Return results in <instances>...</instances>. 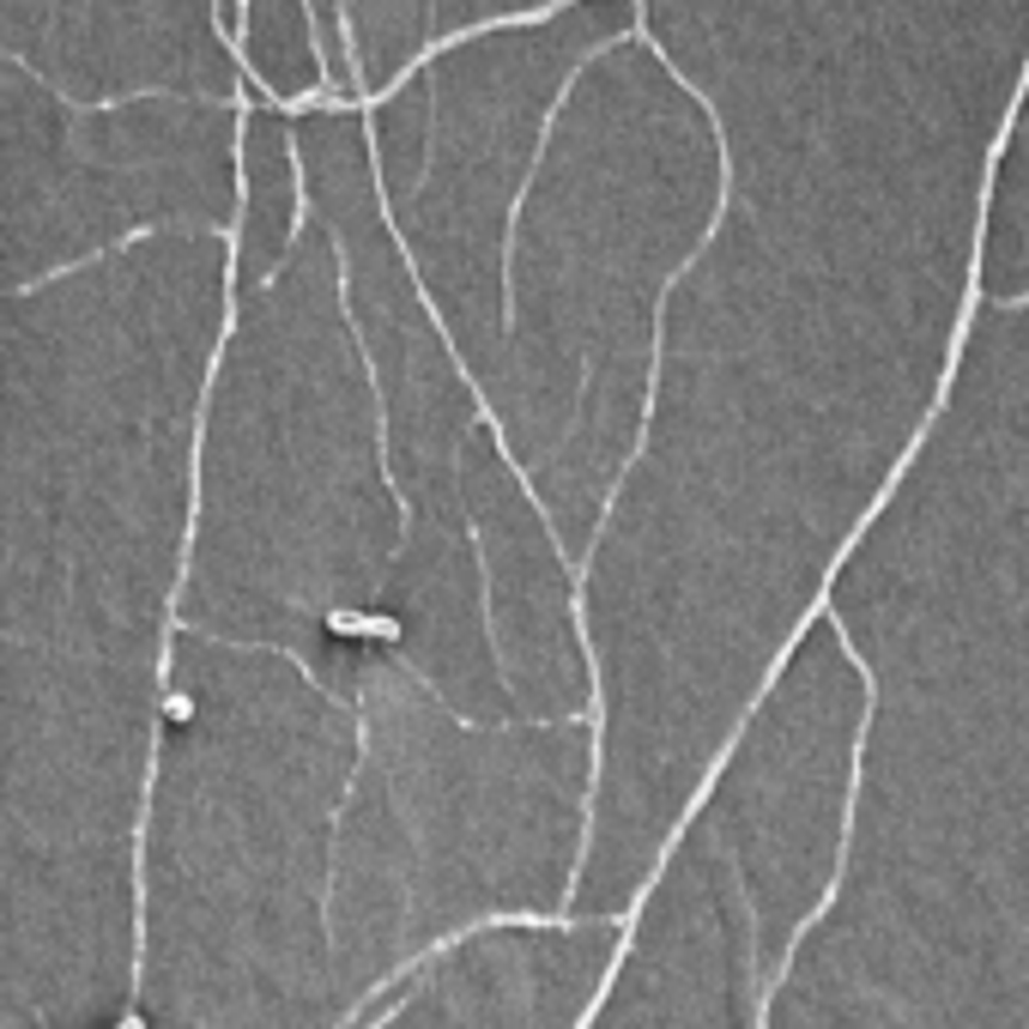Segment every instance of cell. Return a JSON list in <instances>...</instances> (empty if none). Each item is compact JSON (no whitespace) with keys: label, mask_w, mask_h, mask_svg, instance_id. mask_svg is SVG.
<instances>
[{"label":"cell","mask_w":1029,"mask_h":1029,"mask_svg":"<svg viewBox=\"0 0 1029 1029\" xmlns=\"http://www.w3.org/2000/svg\"><path fill=\"white\" fill-rule=\"evenodd\" d=\"M769 1029H1029V678L902 727L890 769L861 745L842 873Z\"/></svg>","instance_id":"obj_1"},{"label":"cell","mask_w":1029,"mask_h":1029,"mask_svg":"<svg viewBox=\"0 0 1029 1029\" xmlns=\"http://www.w3.org/2000/svg\"><path fill=\"white\" fill-rule=\"evenodd\" d=\"M352 757L327 763L321 745L291 782L231 763L200 697L164 685L128 1029L352 1024L334 957V842Z\"/></svg>","instance_id":"obj_2"},{"label":"cell","mask_w":1029,"mask_h":1029,"mask_svg":"<svg viewBox=\"0 0 1029 1029\" xmlns=\"http://www.w3.org/2000/svg\"><path fill=\"white\" fill-rule=\"evenodd\" d=\"M358 703V757L334 842L339 999L358 1017L424 957L496 921H558L594 830V769L522 763V739L563 715H460L443 733Z\"/></svg>","instance_id":"obj_3"},{"label":"cell","mask_w":1029,"mask_h":1029,"mask_svg":"<svg viewBox=\"0 0 1029 1029\" xmlns=\"http://www.w3.org/2000/svg\"><path fill=\"white\" fill-rule=\"evenodd\" d=\"M787 969L709 811L666 842L648 890L624 914V945L582 1029H769Z\"/></svg>","instance_id":"obj_4"},{"label":"cell","mask_w":1029,"mask_h":1029,"mask_svg":"<svg viewBox=\"0 0 1029 1029\" xmlns=\"http://www.w3.org/2000/svg\"><path fill=\"white\" fill-rule=\"evenodd\" d=\"M624 921H496L424 957L346 1029H582L618 963Z\"/></svg>","instance_id":"obj_5"},{"label":"cell","mask_w":1029,"mask_h":1029,"mask_svg":"<svg viewBox=\"0 0 1029 1029\" xmlns=\"http://www.w3.org/2000/svg\"><path fill=\"white\" fill-rule=\"evenodd\" d=\"M636 43L660 61V73L673 79L678 92L691 97L697 109H703V121H709V140H715V207H709V224H703V236H697L691 248H685V261L673 267V273L660 279V291H654V327H648V382H642V418H636V443H630V455H624V467H618V479H612V491H606V503H599V522H594V539H587V558L599 551V539H606V515H612V503H618V491H624V479L642 467V455H648V443H654V406H660V358H666V303H673V291L685 285V279L703 267V255L715 248V236H721V224H727V212H733V145H727V121H721V104L697 85L685 67L673 61V55L660 49V37L648 31V13L636 7ZM582 558V563H587Z\"/></svg>","instance_id":"obj_6"},{"label":"cell","mask_w":1029,"mask_h":1029,"mask_svg":"<svg viewBox=\"0 0 1029 1029\" xmlns=\"http://www.w3.org/2000/svg\"><path fill=\"white\" fill-rule=\"evenodd\" d=\"M334 291H339V315H346V334H352V346H358V364H364V382H370V412H376V472H382V491L394 496V508H400V539H394V558H400V551H406V539H412V496L400 491V479H394L388 394H382V370H376V358H370L364 321H358V303H352V261H346V255H334Z\"/></svg>","instance_id":"obj_7"},{"label":"cell","mask_w":1029,"mask_h":1029,"mask_svg":"<svg viewBox=\"0 0 1029 1029\" xmlns=\"http://www.w3.org/2000/svg\"><path fill=\"white\" fill-rule=\"evenodd\" d=\"M212 37L224 43V55H231V67H236V79H243V85H255V92H261V97H267V104H273V109H285V97H279L273 85H267V79L255 73V61H248V55H243V37H236V25H231V19H224V0H212Z\"/></svg>","instance_id":"obj_8"}]
</instances>
